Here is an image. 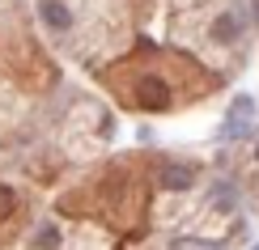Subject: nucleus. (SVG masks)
Here are the masks:
<instances>
[{"mask_svg":"<svg viewBox=\"0 0 259 250\" xmlns=\"http://www.w3.org/2000/svg\"><path fill=\"white\" fill-rule=\"evenodd\" d=\"M136 102H140V106H166V102H170V89H166L157 77H145V81L136 85Z\"/></svg>","mask_w":259,"mask_h":250,"instance_id":"nucleus-1","label":"nucleus"},{"mask_svg":"<svg viewBox=\"0 0 259 250\" xmlns=\"http://www.w3.org/2000/svg\"><path fill=\"white\" fill-rule=\"evenodd\" d=\"M234 30H238V17H221V21H217V30H212V34H217V38L225 42V38L234 34Z\"/></svg>","mask_w":259,"mask_h":250,"instance_id":"nucleus-6","label":"nucleus"},{"mask_svg":"<svg viewBox=\"0 0 259 250\" xmlns=\"http://www.w3.org/2000/svg\"><path fill=\"white\" fill-rule=\"evenodd\" d=\"M13 208H17V195L9 187H0V216H13Z\"/></svg>","mask_w":259,"mask_h":250,"instance_id":"nucleus-5","label":"nucleus"},{"mask_svg":"<svg viewBox=\"0 0 259 250\" xmlns=\"http://www.w3.org/2000/svg\"><path fill=\"white\" fill-rule=\"evenodd\" d=\"M42 21H47L51 30H68L72 17H68V9H64L60 0H47V5H42Z\"/></svg>","mask_w":259,"mask_h":250,"instance_id":"nucleus-3","label":"nucleus"},{"mask_svg":"<svg viewBox=\"0 0 259 250\" xmlns=\"http://www.w3.org/2000/svg\"><path fill=\"white\" fill-rule=\"evenodd\" d=\"M166 187H175V191H183V187H191V174L183 170V166H175V170H166Z\"/></svg>","mask_w":259,"mask_h":250,"instance_id":"nucleus-4","label":"nucleus"},{"mask_svg":"<svg viewBox=\"0 0 259 250\" xmlns=\"http://www.w3.org/2000/svg\"><path fill=\"white\" fill-rule=\"evenodd\" d=\"M255 157H259V148H255Z\"/></svg>","mask_w":259,"mask_h":250,"instance_id":"nucleus-9","label":"nucleus"},{"mask_svg":"<svg viewBox=\"0 0 259 250\" xmlns=\"http://www.w3.org/2000/svg\"><path fill=\"white\" fill-rule=\"evenodd\" d=\"M175 250H212V246H208V242H179Z\"/></svg>","mask_w":259,"mask_h":250,"instance_id":"nucleus-7","label":"nucleus"},{"mask_svg":"<svg viewBox=\"0 0 259 250\" xmlns=\"http://www.w3.org/2000/svg\"><path fill=\"white\" fill-rule=\"evenodd\" d=\"M255 9H259V0H255Z\"/></svg>","mask_w":259,"mask_h":250,"instance_id":"nucleus-8","label":"nucleus"},{"mask_svg":"<svg viewBox=\"0 0 259 250\" xmlns=\"http://www.w3.org/2000/svg\"><path fill=\"white\" fill-rule=\"evenodd\" d=\"M251 106H255V102H251L246 93L238 97V102H234V111H230V123H225V136H234V132L242 136L246 127H251Z\"/></svg>","mask_w":259,"mask_h":250,"instance_id":"nucleus-2","label":"nucleus"},{"mask_svg":"<svg viewBox=\"0 0 259 250\" xmlns=\"http://www.w3.org/2000/svg\"><path fill=\"white\" fill-rule=\"evenodd\" d=\"M255 250H259V246H255Z\"/></svg>","mask_w":259,"mask_h":250,"instance_id":"nucleus-10","label":"nucleus"}]
</instances>
